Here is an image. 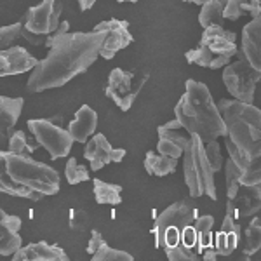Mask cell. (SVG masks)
I'll use <instances>...</instances> for the list:
<instances>
[{"mask_svg":"<svg viewBox=\"0 0 261 261\" xmlns=\"http://www.w3.org/2000/svg\"><path fill=\"white\" fill-rule=\"evenodd\" d=\"M68 21H60V27L45 39L49 53L39 61L27 82L28 92H42L68 84L84 73L99 56L103 35L98 32H68Z\"/></svg>","mask_w":261,"mask_h":261,"instance_id":"6da1fadb","label":"cell"},{"mask_svg":"<svg viewBox=\"0 0 261 261\" xmlns=\"http://www.w3.org/2000/svg\"><path fill=\"white\" fill-rule=\"evenodd\" d=\"M176 119L188 134H197L202 143L226 136V127L209 87L202 82L188 81L187 91L174 108Z\"/></svg>","mask_w":261,"mask_h":261,"instance_id":"7a4b0ae2","label":"cell"},{"mask_svg":"<svg viewBox=\"0 0 261 261\" xmlns=\"http://www.w3.org/2000/svg\"><path fill=\"white\" fill-rule=\"evenodd\" d=\"M226 127V138L249 157L261 155V112L252 103L221 99L216 103Z\"/></svg>","mask_w":261,"mask_h":261,"instance_id":"3957f363","label":"cell"},{"mask_svg":"<svg viewBox=\"0 0 261 261\" xmlns=\"http://www.w3.org/2000/svg\"><path fill=\"white\" fill-rule=\"evenodd\" d=\"M6 169L12 181L42 195H56L60 192L61 181L58 171L47 164L33 161L32 157L16 155L6 150Z\"/></svg>","mask_w":261,"mask_h":261,"instance_id":"277c9868","label":"cell"},{"mask_svg":"<svg viewBox=\"0 0 261 261\" xmlns=\"http://www.w3.org/2000/svg\"><path fill=\"white\" fill-rule=\"evenodd\" d=\"M183 176L190 195L199 199L202 195L218 199L216 185H214V171L209 166L204 153V143L197 134H190V141L185 146L183 153Z\"/></svg>","mask_w":261,"mask_h":261,"instance_id":"5b68a950","label":"cell"},{"mask_svg":"<svg viewBox=\"0 0 261 261\" xmlns=\"http://www.w3.org/2000/svg\"><path fill=\"white\" fill-rule=\"evenodd\" d=\"M61 12L60 0H42L39 6L30 7L24 14L21 37L32 45H44L45 39L60 27Z\"/></svg>","mask_w":261,"mask_h":261,"instance_id":"8992f818","label":"cell"},{"mask_svg":"<svg viewBox=\"0 0 261 261\" xmlns=\"http://www.w3.org/2000/svg\"><path fill=\"white\" fill-rule=\"evenodd\" d=\"M261 71L254 70L246 58L241 56V60L235 63L225 65L223 70V82L226 89L235 99L244 101V103H252L254 101V91L259 82Z\"/></svg>","mask_w":261,"mask_h":261,"instance_id":"52a82bcc","label":"cell"},{"mask_svg":"<svg viewBox=\"0 0 261 261\" xmlns=\"http://www.w3.org/2000/svg\"><path fill=\"white\" fill-rule=\"evenodd\" d=\"M28 129L35 136L40 146H44L49 151L50 159L66 157L73 145V138L70 136L68 129H63L60 124L50 119H30Z\"/></svg>","mask_w":261,"mask_h":261,"instance_id":"ba28073f","label":"cell"},{"mask_svg":"<svg viewBox=\"0 0 261 261\" xmlns=\"http://www.w3.org/2000/svg\"><path fill=\"white\" fill-rule=\"evenodd\" d=\"M146 81H148V75H143V77L138 79L134 71H124L120 68H113L110 71V75H108L105 94L112 101H115V105L122 112H129L134 99L138 98V94H140V91L143 89Z\"/></svg>","mask_w":261,"mask_h":261,"instance_id":"9c48e42d","label":"cell"},{"mask_svg":"<svg viewBox=\"0 0 261 261\" xmlns=\"http://www.w3.org/2000/svg\"><path fill=\"white\" fill-rule=\"evenodd\" d=\"M94 32L103 35V44H101L99 54L105 60H112L119 50L125 49L134 40L129 32V23L124 19L101 21L94 27Z\"/></svg>","mask_w":261,"mask_h":261,"instance_id":"30bf717a","label":"cell"},{"mask_svg":"<svg viewBox=\"0 0 261 261\" xmlns=\"http://www.w3.org/2000/svg\"><path fill=\"white\" fill-rule=\"evenodd\" d=\"M197 209L192 207L187 200L176 202L169 205L164 213H161L155 220V247H162V237L167 228H174L181 233V230L187 225H192L197 218Z\"/></svg>","mask_w":261,"mask_h":261,"instance_id":"8fae6325","label":"cell"},{"mask_svg":"<svg viewBox=\"0 0 261 261\" xmlns=\"http://www.w3.org/2000/svg\"><path fill=\"white\" fill-rule=\"evenodd\" d=\"M86 143L87 145L84 148V157L91 164L92 171H99L101 167H105L110 162L119 164L127 153L124 148H113L105 138V134H92V140Z\"/></svg>","mask_w":261,"mask_h":261,"instance_id":"7c38bea8","label":"cell"},{"mask_svg":"<svg viewBox=\"0 0 261 261\" xmlns=\"http://www.w3.org/2000/svg\"><path fill=\"white\" fill-rule=\"evenodd\" d=\"M157 134H159V143H157L159 153L172 159H179L185 146L190 141V134L183 129V125L179 124L178 119L167 122L164 125H159Z\"/></svg>","mask_w":261,"mask_h":261,"instance_id":"4fadbf2b","label":"cell"},{"mask_svg":"<svg viewBox=\"0 0 261 261\" xmlns=\"http://www.w3.org/2000/svg\"><path fill=\"white\" fill-rule=\"evenodd\" d=\"M39 63L24 47L21 45H11L7 49L0 50V77H9V75L27 73L35 68Z\"/></svg>","mask_w":261,"mask_h":261,"instance_id":"5bb4252c","label":"cell"},{"mask_svg":"<svg viewBox=\"0 0 261 261\" xmlns=\"http://www.w3.org/2000/svg\"><path fill=\"white\" fill-rule=\"evenodd\" d=\"M226 204L231 207L235 220L254 216L261 207V187L259 185H254V187H242L241 185L235 197Z\"/></svg>","mask_w":261,"mask_h":261,"instance_id":"9a60e30c","label":"cell"},{"mask_svg":"<svg viewBox=\"0 0 261 261\" xmlns=\"http://www.w3.org/2000/svg\"><path fill=\"white\" fill-rule=\"evenodd\" d=\"M242 56L254 70L261 71V16L252 18L242 30Z\"/></svg>","mask_w":261,"mask_h":261,"instance_id":"2e32d148","label":"cell"},{"mask_svg":"<svg viewBox=\"0 0 261 261\" xmlns=\"http://www.w3.org/2000/svg\"><path fill=\"white\" fill-rule=\"evenodd\" d=\"M21 218L7 214L0 207V254L12 256L21 247Z\"/></svg>","mask_w":261,"mask_h":261,"instance_id":"e0dca14e","label":"cell"},{"mask_svg":"<svg viewBox=\"0 0 261 261\" xmlns=\"http://www.w3.org/2000/svg\"><path fill=\"white\" fill-rule=\"evenodd\" d=\"M239 241H241V225L235 221L231 207L226 205V214L223 220L221 230L216 235V244H214V251L218 256H230L231 252L237 249Z\"/></svg>","mask_w":261,"mask_h":261,"instance_id":"ac0fdd59","label":"cell"},{"mask_svg":"<svg viewBox=\"0 0 261 261\" xmlns=\"http://www.w3.org/2000/svg\"><path fill=\"white\" fill-rule=\"evenodd\" d=\"M14 261H68V254L58 246H50L47 242L28 244L27 247H19L12 254Z\"/></svg>","mask_w":261,"mask_h":261,"instance_id":"d6986e66","label":"cell"},{"mask_svg":"<svg viewBox=\"0 0 261 261\" xmlns=\"http://www.w3.org/2000/svg\"><path fill=\"white\" fill-rule=\"evenodd\" d=\"M98 127V113L87 105H82L68 125V133L77 143H86Z\"/></svg>","mask_w":261,"mask_h":261,"instance_id":"ffe728a7","label":"cell"},{"mask_svg":"<svg viewBox=\"0 0 261 261\" xmlns=\"http://www.w3.org/2000/svg\"><path fill=\"white\" fill-rule=\"evenodd\" d=\"M0 192L12 197H23V199H30V200L42 199V193L23 187V185H18L16 181L11 179V176L7 174L6 169V150H0Z\"/></svg>","mask_w":261,"mask_h":261,"instance_id":"44dd1931","label":"cell"},{"mask_svg":"<svg viewBox=\"0 0 261 261\" xmlns=\"http://www.w3.org/2000/svg\"><path fill=\"white\" fill-rule=\"evenodd\" d=\"M230 60H231V58L213 53L211 49H207L205 45H200V44H199V47L190 49L187 53V61L188 63L204 66V68H213V70L223 68L225 65H228Z\"/></svg>","mask_w":261,"mask_h":261,"instance_id":"7402d4cb","label":"cell"},{"mask_svg":"<svg viewBox=\"0 0 261 261\" xmlns=\"http://www.w3.org/2000/svg\"><path fill=\"white\" fill-rule=\"evenodd\" d=\"M23 98H7L0 96V130L12 133V127L23 112Z\"/></svg>","mask_w":261,"mask_h":261,"instance_id":"603a6c76","label":"cell"},{"mask_svg":"<svg viewBox=\"0 0 261 261\" xmlns=\"http://www.w3.org/2000/svg\"><path fill=\"white\" fill-rule=\"evenodd\" d=\"M178 167V159H172V157H166V155H161V153H155V151H148L146 153V159H145V169L148 174H153V176H167L171 172L176 171Z\"/></svg>","mask_w":261,"mask_h":261,"instance_id":"cb8c5ba5","label":"cell"},{"mask_svg":"<svg viewBox=\"0 0 261 261\" xmlns=\"http://www.w3.org/2000/svg\"><path fill=\"white\" fill-rule=\"evenodd\" d=\"M226 0H207L202 4V9L199 14V23L204 28L213 27V24H221L223 27V11H225Z\"/></svg>","mask_w":261,"mask_h":261,"instance_id":"d4e9b609","label":"cell"},{"mask_svg":"<svg viewBox=\"0 0 261 261\" xmlns=\"http://www.w3.org/2000/svg\"><path fill=\"white\" fill-rule=\"evenodd\" d=\"M94 197L98 204H110V205H119L122 204V187L120 185L107 183V181L94 179Z\"/></svg>","mask_w":261,"mask_h":261,"instance_id":"484cf974","label":"cell"},{"mask_svg":"<svg viewBox=\"0 0 261 261\" xmlns=\"http://www.w3.org/2000/svg\"><path fill=\"white\" fill-rule=\"evenodd\" d=\"M195 230H197V246H199V252H202L207 247H213V225H214V218L205 214V216L195 218Z\"/></svg>","mask_w":261,"mask_h":261,"instance_id":"4316f807","label":"cell"},{"mask_svg":"<svg viewBox=\"0 0 261 261\" xmlns=\"http://www.w3.org/2000/svg\"><path fill=\"white\" fill-rule=\"evenodd\" d=\"M37 150V145H32L28 141V136L23 130H12L7 143V151L16 155H24V157H32V153Z\"/></svg>","mask_w":261,"mask_h":261,"instance_id":"83f0119b","label":"cell"},{"mask_svg":"<svg viewBox=\"0 0 261 261\" xmlns=\"http://www.w3.org/2000/svg\"><path fill=\"white\" fill-rule=\"evenodd\" d=\"M261 246V221L259 218H254L249 226L246 228V246H244V256L249 258V256L256 254L259 251Z\"/></svg>","mask_w":261,"mask_h":261,"instance_id":"f1b7e54d","label":"cell"},{"mask_svg":"<svg viewBox=\"0 0 261 261\" xmlns=\"http://www.w3.org/2000/svg\"><path fill=\"white\" fill-rule=\"evenodd\" d=\"M242 174V169L237 166L231 159L226 161V167H225V181H226V197L228 200H231L235 197V193L239 190V178Z\"/></svg>","mask_w":261,"mask_h":261,"instance_id":"f546056e","label":"cell"},{"mask_svg":"<svg viewBox=\"0 0 261 261\" xmlns=\"http://www.w3.org/2000/svg\"><path fill=\"white\" fill-rule=\"evenodd\" d=\"M133 254L125 251L119 249H112L107 244V241H103V244L99 246V249L92 254V261H133Z\"/></svg>","mask_w":261,"mask_h":261,"instance_id":"4dcf8cb0","label":"cell"},{"mask_svg":"<svg viewBox=\"0 0 261 261\" xmlns=\"http://www.w3.org/2000/svg\"><path fill=\"white\" fill-rule=\"evenodd\" d=\"M246 14H252V9L249 6V0H226L223 18L230 21H237L244 18Z\"/></svg>","mask_w":261,"mask_h":261,"instance_id":"1f68e13d","label":"cell"},{"mask_svg":"<svg viewBox=\"0 0 261 261\" xmlns=\"http://www.w3.org/2000/svg\"><path fill=\"white\" fill-rule=\"evenodd\" d=\"M65 176L70 185H79V183H82V181H87L91 178L87 167L81 166V164L77 162V159H68L66 167H65Z\"/></svg>","mask_w":261,"mask_h":261,"instance_id":"d6a6232c","label":"cell"},{"mask_svg":"<svg viewBox=\"0 0 261 261\" xmlns=\"http://www.w3.org/2000/svg\"><path fill=\"white\" fill-rule=\"evenodd\" d=\"M259 183H261V164H259V157H256L242 171L241 178H239V185H242V187H254V185Z\"/></svg>","mask_w":261,"mask_h":261,"instance_id":"836d02e7","label":"cell"},{"mask_svg":"<svg viewBox=\"0 0 261 261\" xmlns=\"http://www.w3.org/2000/svg\"><path fill=\"white\" fill-rule=\"evenodd\" d=\"M204 153H205V159H207L209 166L214 172L221 171L223 167V155H221V146L220 143L216 140H211L207 143H204Z\"/></svg>","mask_w":261,"mask_h":261,"instance_id":"e575fe53","label":"cell"},{"mask_svg":"<svg viewBox=\"0 0 261 261\" xmlns=\"http://www.w3.org/2000/svg\"><path fill=\"white\" fill-rule=\"evenodd\" d=\"M21 30H23V23H12L0 28V50L14 45L16 40L21 39Z\"/></svg>","mask_w":261,"mask_h":261,"instance_id":"d590c367","label":"cell"},{"mask_svg":"<svg viewBox=\"0 0 261 261\" xmlns=\"http://www.w3.org/2000/svg\"><path fill=\"white\" fill-rule=\"evenodd\" d=\"M225 146H226V150H228V153H230V159L237 164L242 171L252 162V157H249V155H247L246 151H242L241 148H237V146H235L226 136H225Z\"/></svg>","mask_w":261,"mask_h":261,"instance_id":"8d00e7d4","label":"cell"},{"mask_svg":"<svg viewBox=\"0 0 261 261\" xmlns=\"http://www.w3.org/2000/svg\"><path fill=\"white\" fill-rule=\"evenodd\" d=\"M166 254L167 258L171 261H195L199 259V254L197 252H193V249H188V247H185L183 244H176L174 247H169V249H166Z\"/></svg>","mask_w":261,"mask_h":261,"instance_id":"74e56055","label":"cell"},{"mask_svg":"<svg viewBox=\"0 0 261 261\" xmlns=\"http://www.w3.org/2000/svg\"><path fill=\"white\" fill-rule=\"evenodd\" d=\"M91 216L89 213H86L84 209H71L70 211V228L75 231H84L89 228L91 225Z\"/></svg>","mask_w":261,"mask_h":261,"instance_id":"f35d334b","label":"cell"},{"mask_svg":"<svg viewBox=\"0 0 261 261\" xmlns=\"http://www.w3.org/2000/svg\"><path fill=\"white\" fill-rule=\"evenodd\" d=\"M179 242L183 244L185 247H188V249H193V247L197 246V230L195 226L192 225H187L183 230H181L179 233Z\"/></svg>","mask_w":261,"mask_h":261,"instance_id":"ab89813d","label":"cell"},{"mask_svg":"<svg viewBox=\"0 0 261 261\" xmlns=\"http://www.w3.org/2000/svg\"><path fill=\"white\" fill-rule=\"evenodd\" d=\"M103 235H101V231L98 230H92L91 231V239H89V244H87V252L89 254H94L96 251L99 249V246L103 244Z\"/></svg>","mask_w":261,"mask_h":261,"instance_id":"60d3db41","label":"cell"},{"mask_svg":"<svg viewBox=\"0 0 261 261\" xmlns=\"http://www.w3.org/2000/svg\"><path fill=\"white\" fill-rule=\"evenodd\" d=\"M249 6L252 9V18H256V16L261 14V0H249Z\"/></svg>","mask_w":261,"mask_h":261,"instance_id":"b9f144b4","label":"cell"},{"mask_svg":"<svg viewBox=\"0 0 261 261\" xmlns=\"http://www.w3.org/2000/svg\"><path fill=\"white\" fill-rule=\"evenodd\" d=\"M202 256H204V259H205V261H214V259L218 258L216 251H214L213 247H207V249L202 251Z\"/></svg>","mask_w":261,"mask_h":261,"instance_id":"7bdbcfd3","label":"cell"},{"mask_svg":"<svg viewBox=\"0 0 261 261\" xmlns=\"http://www.w3.org/2000/svg\"><path fill=\"white\" fill-rule=\"evenodd\" d=\"M9 136H11V133L0 130V150L7 148V143H9Z\"/></svg>","mask_w":261,"mask_h":261,"instance_id":"ee69618b","label":"cell"},{"mask_svg":"<svg viewBox=\"0 0 261 261\" xmlns=\"http://www.w3.org/2000/svg\"><path fill=\"white\" fill-rule=\"evenodd\" d=\"M77 2H79V6H81V11H89L96 4V0H77Z\"/></svg>","mask_w":261,"mask_h":261,"instance_id":"f6af8a7d","label":"cell"},{"mask_svg":"<svg viewBox=\"0 0 261 261\" xmlns=\"http://www.w3.org/2000/svg\"><path fill=\"white\" fill-rule=\"evenodd\" d=\"M183 2H192V4H197V6H202V4H205L207 0H183Z\"/></svg>","mask_w":261,"mask_h":261,"instance_id":"bcb514c9","label":"cell"},{"mask_svg":"<svg viewBox=\"0 0 261 261\" xmlns=\"http://www.w3.org/2000/svg\"><path fill=\"white\" fill-rule=\"evenodd\" d=\"M117 2H138V0H117Z\"/></svg>","mask_w":261,"mask_h":261,"instance_id":"7dc6e473","label":"cell"}]
</instances>
